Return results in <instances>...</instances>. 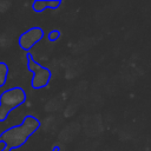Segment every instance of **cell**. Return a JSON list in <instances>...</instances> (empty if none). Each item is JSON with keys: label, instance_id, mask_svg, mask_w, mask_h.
Here are the masks:
<instances>
[{"label": "cell", "instance_id": "obj_1", "mask_svg": "<svg viewBox=\"0 0 151 151\" xmlns=\"http://www.w3.org/2000/svg\"><path fill=\"white\" fill-rule=\"evenodd\" d=\"M40 125L41 123L37 117L32 114L25 116L21 124L14 125L0 134V143L5 144L1 151H12L13 149L22 146L26 140L40 127Z\"/></svg>", "mask_w": 151, "mask_h": 151}, {"label": "cell", "instance_id": "obj_2", "mask_svg": "<svg viewBox=\"0 0 151 151\" xmlns=\"http://www.w3.org/2000/svg\"><path fill=\"white\" fill-rule=\"evenodd\" d=\"M26 101V92L24 88L15 86L5 90L0 96V122H5L11 111L19 107Z\"/></svg>", "mask_w": 151, "mask_h": 151}, {"label": "cell", "instance_id": "obj_3", "mask_svg": "<svg viewBox=\"0 0 151 151\" xmlns=\"http://www.w3.org/2000/svg\"><path fill=\"white\" fill-rule=\"evenodd\" d=\"M26 59H27V70L33 73L31 86L34 90H40V88L46 87L52 78L51 71L47 67L41 66L38 61H35L33 59V55L29 52H27Z\"/></svg>", "mask_w": 151, "mask_h": 151}, {"label": "cell", "instance_id": "obj_4", "mask_svg": "<svg viewBox=\"0 0 151 151\" xmlns=\"http://www.w3.org/2000/svg\"><path fill=\"white\" fill-rule=\"evenodd\" d=\"M44 38V31L40 27H32L28 31H25L24 33H21V35L19 37V46L24 50L29 52V50L37 44L39 42L41 39Z\"/></svg>", "mask_w": 151, "mask_h": 151}, {"label": "cell", "instance_id": "obj_5", "mask_svg": "<svg viewBox=\"0 0 151 151\" xmlns=\"http://www.w3.org/2000/svg\"><path fill=\"white\" fill-rule=\"evenodd\" d=\"M60 5H61V1L60 0H35L32 4V9L35 13H41L46 8L57 9Z\"/></svg>", "mask_w": 151, "mask_h": 151}, {"label": "cell", "instance_id": "obj_6", "mask_svg": "<svg viewBox=\"0 0 151 151\" xmlns=\"http://www.w3.org/2000/svg\"><path fill=\"white\" fill-rule=\"evenodd\" d=\"M8 76V66L6 63L0 61V87H4Z\"/></svg>", "mask_w": 151, "mask_h": 151}, {"label": "cell", "instance_id": "obj_7", "mask_svg": "<svg viewBox=\"0 0 151 151\" xmlns=\"http://www.w3.org/2000/svg\"><path fill=\"white\" fill-rule=\"evenodd\" d=\"M47 38H48L50 41H55V40H58L60 38V32L58 29H53V31H51L48 33V37Z\"/></svg>", "mask_w": 151, "mask_h": 151}, {"label": "cell", "instance_id": "obj_8", "mask_svg": "<svg viewBox=\"0 0 151 151\" xmlns=\"http://www.w3.org/2000/svg\"><path fill=\"white\" fill-rule=\"evenodd\" d=\"M52 151H60V147H59L58 145H55V146H53V149H52Z\"/></svg>", "mask_w": 151, "mask_h": 151}]
</instances>
